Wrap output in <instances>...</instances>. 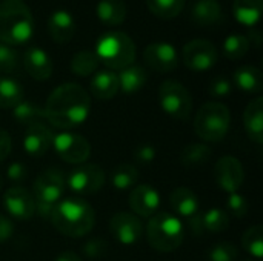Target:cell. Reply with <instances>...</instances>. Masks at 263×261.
Masks as SVG:
<instances>
[{
    "instance_id": "obj_43",
    "label": "cell",
    "mask_w": 263,
    "mask_h": 261,
    "mask_svg": "<svg viewBox=\"0 0 263 261\" xmlns=\"http://www.w3.org/2000/svg\"><path fill=\"white\" fill-rule=\"evenodd\" d=\"M6 174H8V178H9L11 182H14V183H20V182H23V180L26 178V175H28V169H26V166H25L23 163L15 162V163H12V165H9V166H8Z\"/></svg>"
},
{
    "instance_id": "obj_18",
    "label": "cell",
    "mask_w": 263,
    "mask_h": 261,
    "mask_svg": "<svg viewBox=\"0 0 263 261\" xmlns=\"http://www.w3.org/2000/svg\"><path fill=\"white\" fill-rule=\"evenodd\" d=\"M23 66L34 80H48L52 74V60L40 48H29L23 55Z\"/></svg>"
},
{
    "instance_id": "obj_27",
    "label": "cell",
    "mask_w": 263,
    "mask_h": 261,
    "mask_svg": "<svg viewBox=\"0 0 263 261\" xmlns=\"http://www.w3.org/2000/svg\"><path fill=\"white\" fill-rule=\"evenodd\" d=\"M117 77H119V88L125 94H134L140 91L148 80V74L145 68L139 65H129L128 68L122 69Z\"/></svg>"
},
{
    "instance_id": "obj_23",
    "label": "cell",
    "mask_w": 263,
    "mask_h": 261,
    "mask_svg": "<svg viewBox=\"0 0 263 261\" xmlns=\"http://www.w3.org/2000/svg\"><path fill=\"white\" fill-rule=\"evenodd\" d=\"M191 18L200 26L217 25L222 22V6L217 0H197L191 9Z\"/></svg>"
},
{
    "instance_id": "obj_14",
    "label": "cell",
    "mask_w": 263,
    "mask_h": 261,
    "mask_svg": "<svg viewBox=\"0 0 263 261\" xmlns=\"http://www.w3.org/2000/svg\"><path fill=\"white\" fill-rule=\"evenodd\" d=\"M3 208L17 220H29L35 214L34 195L22 186H11L3 195Z\"/></svg>"
},
{
    "instance_id": "obj_48",
    "label": "cell",
    "mask_w": 263,
    "mask_h": 261,
    "mask_svg": "<svg viewBox=\"0 0 263 261\" xmlns=\"http://www.w3.org/2000/svg\"><path fill=\"white\" fill-rule=\"evenodd\" d=\"M54 261H82L79 258V255L77 254H74V252H69V251H66V252H62L57 258Z\"/></svg>"
},
{
    "instance_id": "obj_15",
    "label": "cell",
    "mask_w": 263,
    "mask_h": 261,
    "mask_svg": "<svg viewBox=\"0 0 263 261\" xmlns=\"http://www.w3.org/2000/svg\"><path fill=\"white\" fill-rule=\"evenodd\" d=\"M145 63L157 72H171L179 66L177 49L166 42H154L143 51Z\"/></svg>"
},
{
    "instance_id": "obj_17",
    "label": "cell",
    "mask_w": 263,
    "mask_h": 261,
    "mask_svg": "<svg viewBox=\"0 0 263 261\" xmlns=\"http://www.w3.org/2000/svg\"><path fill=\"white\" fill-rule=\"evenodd\" d=\"M52 140H54V135L48 126H45L42 122L34 123V125H29L25 132L23 149L26 154L32 157H42L52 146Z\"/></svg>"
},
{
    "instance_id": "obj_8",
    "label": "cell",
    "mask_w": 263,
    "mask_h": 261,
    "mask_svg": "<svg viewBox=\"0 0 263 261\" xmlns=\"http://www.w3.org/2000/svg\"><path fill=\"white\" fill-rule=\"evenodd\" d=\"M159 102L162 109L177 120H186L193 111V100L188 89L176 80H166L160 85Z\"/></svg>"
},
{
    "instance_id": "obj_11",
    "label": "cell",
    "mask_w": 263,
    "mask_h": 261,
    "mask_svg": "<svg viewBox=\"0 0 263 261\" xmlns=\"http://www.w3.org/2000/svg\"><path fill=\"white\" fill-rule=\"evenodd\" d=\"M71 191L80 195L96 194L105 183V172L97 165H80L65 178Z\"/></svg>"
},
{
    "instance_id": "obj_41",
    "label": "cell",
    "mask_w": 263,
    "mask_h": 261,
    "mask_svg": "<svg viewBox=\"0 0 263 261\" xmlns=\"http://www.w3.org/2000/svg\"><path fill=\"white\" fill-rule=\"evenodd\" d=\"M108 251V243L103 242V240H99V238H94L91 242H88L85 246H83V252L88 258H100L102 255H105Z\"/></svg>"
},
{
    "instance_id": "obj_35",
    "label": "cell",
    "mask_w": 263,
    "mask_h": 261,
    "mask_svg": "<svg viewBox=\"0 0 263 261\" xmlns=\"http://www.w3.org/2000/svg\"><path fill=\"white\" fill-rule=\"evenodd\" d=\"M242 246L243 249L251 254L254 258L260 260L263 257V226L254 225L251 226L242 237Z\"/></svg>"
},
{
    "instance_id": "obj_25",
    "label": "cell",
    "mask_w": 263,
    "mask_h": 261,
    "mask_svg": "<svg viewBox=\"0 0 263 261\" xmlns=\"http://www.w3.org/2000/svg\"><path fill=\"white\" fill-rule=\"evenodd\" d=\"M233 14L245 26H256L263 14V0H234Z\"/></svg>"
},
{
    "instance_id": "obj_34",
    "label": "cell",
    "mask_w": 263,
    "mask_h": 261,
    "mask_svg": "<svg viewBox=\"0 0 263 261\" xmlns=\"http://www.w3.org/2000/svg\"><path fill=\"white\" fill-rule=\"evenodd\" d=\"M250 42L247 35L242 34H231L223 42V54L230 60H240L250 51Z\"/></svg>"
},
{
    "instance_id": "obj_42",
    "label": "cell",
    "mask_w": 263,
    "mask_h": 261,
    "mask_svg": "<svg viewBox=\"0 0 263 261\" xmlns=\"http://www.w3.org/2000/svg\"><path fill=\"white\" fill-rule=\"evenodd\" d=\"M134 158L136 162L142 163V165H148V163H153L154 158H156V148L153 145H140L136 151H134Z\"/></svg>"
},
{
    "instance_id": "obj_36",
    "label": "cell",
    "mask_w": 263,
    "mask_h": 261,
    "mask_svg": "<svg viewBox=\"0 0 263 261\" xmlns=\"http://www.w3.org/2000/svg\"><path fill=\"white\" fill-rule=\"evenodd\" d=\"M202 223L210 232H222L230 226V215L220 208H213L202 215Z\"/></svg>"
},
{
    "instance_id": "obj_40",
    "label": "cell",
    "mask_w": 263,
    "mask_h": 261,
    "mask_svg": "<svg viewBox=\"0 0 263 261\" xmlns=\"http://www.w3.org/2000/svg\"><path fill=\"white\" fill-rule=\"evenodd\" d=\"M210 94L213 97H217V98H222V97H227L231 94L233 91V85L231 82L227 78V77H216L211 83H210Z\"/></svg>"
},
{
    "instance_id": "obj_10",
    "label": "cell",
    "mask_w": 263,
    "mask_h": 261,
    "mask_svg": "<svg viewBox=\"0 0 263 261\" xmlns=\"http://www.w3.org/2000/svg\"><path fill=\"white\" fill-rule=\"evenodd\" d=\"M52 145L59 157L71 165H83L91 154V146L88 140L72 132L57 134L52 140Z\"/></svg>"
},
{
    "instance_id": "obj_46",
    "label": "cell",
    "mask_w": 263,
    "mask_h": 261,
    "mask_svg": "<svg viewBox=\"0 0 263 261\" xmlns=\"http://www.w3.org/2000/svg\"><path fill=\"white\" fill-rule=\"evenodd\" d=\"M188 225H190V229H191V232L196 235V237H199V235H202L203 234V223H202V215L199 214V215H196L194 218H191V220H188Z\"/></svg>"
},
{
    "instance_id": "obj_2",
    "label": "cell",
    "mask_w": 263,
    "mask_h": 261,
    "mask_svg": "<svg viewBox=\"0 0 263 261\" xmlns=\"http://www.w3.org/2000/svg\"><path fill=\"white\" fill-rule=\"evenodd\" d=\"M49 222L60 234L71 238H80L94 228L96 214L88 202L69 197L55 205Z\"/></svg>"
},
{
    "instance_id": "obj_50",
    "label": "cell",
    "mask_w": 263,
    "mask_h": 261,
    "mask_svg": "<svg viewBox=\"0 0 263 261\" xmlns=\"http://www.w3.org/2000/svg\"><path fill=\"white\" fill-rule=\"evenodd\" d=\"M15 2H23V0H15Z\"/></svg>"
},
{
    "instance_id": "obj_33",
    "label": "cell",
    "mask_w": 263,
    "mask_h": 261,
    "mask_svg": "<svg viewBox=\"0 0 263 261\" xmlns=\"http://www.w3.org/2000/svg\"><path fill=\"white\" fill-rule=\"evenodd\" d=\"M186 0H146L148 9L162 20H171L177 17L183 8Z\"/></svg>"
},
{
    "instance_id": "obj_16",
    "label": "cell",
    "mask_w": 263,
    "mask_h": 261,
    "mask_svg": "<svg viewBox=\"0 0 263 261\" xmlns=\"http://www.w3.org/2000/svg\"><path fill=\"white\" fill-rule=\"evenodd\" d=\"M129 208L136 215L149 218L160 208V195L153 186L139 185L129 194Z\"/></svg>"
},
{
    "instance_id": "obj_38",
    "label": "cell",
    "mask_w": 263,
    "mask_h": 261,
    "mask_svg": "<svg viewBox=\"0 0 263 261\" xmlns=\"http://www.w3.org/2000/svg\"><path fill=\"white\" fill-rule=\"evenodd\" d=\"M18 69V54L17 51L0 42V72L3 74H12Z\"/></svg>"
},
{
    "instance_id": "obj_29",
    "label": "cell",
    "mask_w": 263,
    "mask_h": 261,
    "mask_svg": "<svg viewBox=\"0 0 263 261\" xmlns=\"http://www.w3.org/2000/svg\"><path fill=\"white\" fill-rule=\"evenodd\" d=\"M12 117L22 123V125H34V123H40L45 118V109L32 102H26L22 100L18 105H15L12 108Z\"/></svg>"
},
{
    "instance_id": "obj_28",
    "label": "cell",
    "mask_w": 263,
    "mask_h": 261,
    "mask_svg": "<svg viewBox=\"0 0 263 261\" xmlns=\"http://www.w3.org/2000/svg\"><path fill=\"white\" fill-rule=\"evenodd\" d=\"M23 100V88L9 77H0V109H12Z\"/></svg>"
},
{
    "instance_id": "obj_39",
    "label": "cell",
    "mask_w": 263,
    "mask_h": 261,
    "mask_svg": "<svg viewBox=\"0 0 263 261\" xmlns=\"http://www.w3.org/2000/svg\"><path fill=\"white\" fill-rule=\"evenodd\" d=\"M227 206L230 209V212L237 217V218H243L248 214V202L243 195H240L239 192H233L228 197Z\"/></svg>"
},
{
    "instance_id": "obj_9",
    "label": "cell",
    "mask_w": 263,
    "mask_h": 261,
    "mask_svg": "<svg viewBox=\"0 0 263 261\" xmlns=\"http://www.w3.org/2000/svg\"><path fill=\"white\" fill-rule=\"evenodd\" d=\"M219 60L216 45L206 38H194L183 46V62L186 68L196 72L210 71Z\"/></svg>"
},
{
    "instance_id": "obj_4",
    "label": "cell",
    "mask_w": 263,
    "mask_h": 261,
    "mask_svg": "<svg viewBox=\"0 0 263 261\" xmlns=\"http://www.w3.org/2000/svg\"><path fill=\"white\" fill-rule=\"evenodd\" d=\"M96 55L109 69H125L134 65L136 45L133 38L122 31L105 32L96 45Z\"/></svg>"
},
{
    "instance_id": "obj_24",
    "label": "cell",
    "mask_w": 263,
    "mask_h": 261,
    "mask_svg": "<svg viewBox=\"0 0 263 261\" xmlns=\"http://www.w3.org/2000/svg\"><path fill=\"white\" fill-rule=\"evenodd\" d=\"M128 8L123 0H99L97 17L106 26H117L126 20Z\"/></svg>"
},
{
    "instance_id": "obj_44",
    "label": "cell",
    "mask_w": 263,
    "mask_h": 261,
    "mask_svg": "<svg viewBox=\"0 0 263 261\" xmlns=\"http://www.w3.org/2000/svg\"><path fill=\"white\" fill-rule=\"evenodd\" d=\"M14 234V225L9 218L0 215V245L8 242Z\"/></svg>"
},
{
    "instance_id": "obj_1",
    "label": "cell",
    "mask_w": 263,
    "mask_h": 261,
    "mask_svg": "<svg viewBox=\"0 0 263 261\" xmlns=\"http://www.w3.org/2000/svg\"><path fill=\"white\" fill-rule=\"evenodd\" d=\"M43 109L49 125L57 129H72L88 118L91 98L80 85L63 83L51 92Z\"/></svg>"
},
{
    "instance_id": "obj_19",
    "label": "cell",
    "mask_w": 263,
    "mask_h": 261,
    "mask_svg": "<svg viewBox=\"0 0 263 261\" xmlns=\"http://www.w3.org/2000/svg\"><path fill=\"white\" fill-rule=\"evenodd\" d=\"M48 32L54 42H57L60 45L68 43L76 34L74 17L65 9L54 11L48 20Z\"/></svg>"
},
{
    "instance_id": "obj_7",
    "label": "cell",
    "mask_w": 263,
    "mask_h": 261,
    "mask_svg": "<svg viewBox=\"0 0 263 261\" xmlns=\"http://www.w3.org/2000/svg\"><path fill=\"white\" fill-rule=\"evenodd\" d=\"M231 123L230 109L219 102L205 103L194 118V131L205 142H220Z\"/></svg>"
},
{
    "instance_id": "obj_3",
    "label": "cell",
    "mask_w": 263,
    "mask_h": 261,
    "mask_svg": "<svg viewBox=\"0 0 263 261\" xmlns=\"http://www.w3.org/2000/svg\"><path fill=\"white\" fill-rule=\"evenodd\" d=\"M34 18L23 2L3 0L0 3V42L9 46L25 45L32 38Z\"/></svg>"
},
{
    "instance_id": "obj_22",
    "label": "cell",
    "mask_w": 263,
    "mask_h": 261,
    "mask_svg": "<svg viewBox=\"0 0 263 261\" xmlns=\"http://www.w3.org/2000/svg\"><path fill=\"white\" fill-rule=\"evenodd\" d=\"M91 94L99 98V100H109L112 98L119 91V77L116 72L106 69V71H99L96 75L91 78L89 83Z\"/></svg>"
},
{
    "instance_id": "obj_26",
    "label": "cell",
    "mask_w": 263,
    "mask_h": 261,
    "mask_svg": "<svg viewBox=\"0 0 263 261\" xmlns=\"http://www.w3.org/2000/svg\"><path fill=\"white\" fill-rule=\"evenodd\" d=\"M234 83L239 89L248 94H259L263 89L262 71L256 66L245 65L234 72Z\"/></svg>"
},
{
    "instance_id": "obj_20",
    "label": "cell",
    "mask_w": 263,
    "mask_h": 261,
    "mask_svg": "<svg viewBox=\"0 0 263 261\" xmlns=\"http://www.w3.org/2000/svg\"><path fill=\"white\" fill-rule=\"evenodd\" d=\"M170 205L176 214L185 217L186 220H191L200 214V202L197 195L190 188H185V186L176 188L171 192Z\"/></svg>"
},
{
    "instance_id": "obj_21",
    "label": "cell",
    "mask_w": 263,
    "mask_h": 261,
    "mask_svg": "<svg viewBox=\"0 0 263 261\" xmlns=\"http://www.w3.org/2000/svg\"><path fill=\"white\" fill-rule=\"evenodd\" d=\"M243 123L248 137L257 143H263V98L256 97L248 103L243 112Z\"/></svg>"
},
{
    "instance_id": "obj_47",
    "label": "cell",
    "mask_w": 263,
    "mask_h": 261,
    "mask_svg": "<svg viewBox=\"0 0 263 261\" xmlns=\"http://www.w3.org/2000/svg\"><path fill=\"white\" fill-rule=\"evenodd\" d=\"M247 38H248L250 45H256L257 48L260 46V42H262V35H260V31H257V29H251Z\"/></svg>"
},
{
    "instance_id": "obj_6",
    "label": "cell",
    "mask_w": 263,
    "mask_h": 261,
    "mask_svg": "<svg viewBox=\"0 0 263 261\" xmlns=\"http://www.w3.org/2000/svg\"><path fill=\"white\" fill-rule=\"evenodd\" d=\"M66 188L65 175L59 169H46L34 182L35 214L45 220H51L55 205L63 197Z\"/></svg>"
},
{
    "instance_id": "obj_5",
    "label": "cell",
    "mask_w": 263,
    "mask_h": 261,
    "mask_svg": "<svg viewBox=\"0 0 263 261\" xmlns=\"http://www.w3.org/2000/svg\"><path fill=\"white\" fill-rule=\"evenodd\" d=\"M151 248L157 252H173L179 249L185 238L183 223L171 212L154 214L146 226Z\"/></svg>"
},
{
    "instance_id": "obj_37",
    "label": "cell",
    "mask_w": 263,
    "mask_h": 261,
    "mask_svg": "<svg viewBox=\"0 0 263 261\" xmlns=\"http://www.w3.org/2000/svg\"><path fill=\"white\" fill-rule=\"evenodd\" d=\"M239 257V251L236 245L230 242H220L214 245L208 252L210 261H236Z\"/></svg>"
},
{
    "instance_id": "obj_51",
    "label": "cell",
    "mask_w": 263,
    "mask_h": 261,
    "mask_svg": "<svg viewBox=\"0 0 263 261\" xmlns=\"http://www.w3.org/2000/svg\"><path fill=\"white\" fill-rule=\"evenodd\" d=\"M243 261H251V260H243Z\"/></svg>"
},
{
    "instance_id": "obj_45",
    "label": "cell",
    "mask_w": 263,
    "mask_h": 261,
    "mask_svg": "<svg viewBox=\"0 0 263 261\" xmlns=\"http://www.w3.org/2000/svg\"><path fill=\"white\" fill-rule=\"evenodd\" d=\"M11 152V137L8 131L0 128V163L9 155Z\"/></svg>"
},
{
    "instance_id": "obj_31",
    "label": "cell",
    "mask_w": 263,
    "mask_h": 261,
    "mask_svg": "<svg viewBox=\"0 0 263 261\" xmlns=\"http://www.w3.org/2000/svg\"><path fill=\"white\" fill-rule=\"evenodd\" d=\"M99 65H100V60L94 51H79L77 54H74L71 60V71L76 75L88 77L97 71Z\"/></svg>"
},
{
    "instance_id": "obj_32",
    "label": "cell",
    "mask_w": 263,
    "mask_h": 261,
    "mask_svg": "<svg viewBox=\"0 0 263 261\" xmlns=\"http://www.w3.org/2000/svg\"><path fill=\"white\" fill-rule=\"evenodd\" d=\"M139 180V171L136 166L129 163H120L119 166L114 168L111 174V182L112 186L119 191H128L133 186H136Z\"/></svg>"
},
{
    "instance_id": "obj_49",
    "label": "cell",
    "mask_w": 263,
    "mask_h": 261,
    "mask_svg": "<svg viewBox=\"0 0 263 261\" xmlns=\"http://www.w3.org/2000/svg\"><path fill=\"white\" fill-rule=\"evenodd\" d=\"M2 183H3V178H2V175H0V189H2Z\"/></svg>"
},
{
    "instance_id": "obj_13",
    "label": "cell",
    "mask_w": 263,
    "mask_h": 261,
    "mask_svg": "<svg viewBox=\"0 0 263 261\" xmlns=\"http://www.w3.org/2000/svg\"><path fill=\"white\" fill-rule=\"evenodd\" d=\"M109 231L112 237L125 246L136 245L143 235V225L140 218L129 212H117L109 222Z\"/></svg>"
},
{
    "instance_id": "obj_12",
    "label": "cell",
    "mask_w": 263,
    "mask_h": 261,
    "mask_svg": "<svg viewBox=\"0 0 263 261\" xmlns=\"http://www.w3.org/2000/svg\"><path fill=\"white\" fill-rule=\"evenodd\" d=\"M214 178L222 191H225L228 194L237 192L245 180L243 166L236 157L225 155L216 162Z\"/></svg>"
},
{
    "instance_id": "obj_30",
    "label": "cell",
    "mask_w": 263,
    "mask_h": 261,
    "mask_svg": "<svg viewBox=\"0 0 263 261\" xmlns=\"http://www.w3.org/2000/svg\"><path fill=\"white\" fill-rule=\"evenodd\" d=\"M211 157V149L206 145L202 143H191L188 146H185L179 155V162L180 165L186 166V168H194V166H200L205 165Z\"/></svg>"
}]
</instances>
